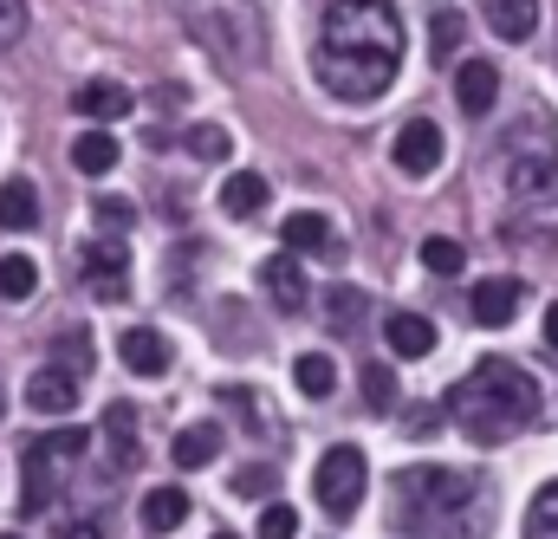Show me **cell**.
Here are the masks:
<instances>
[{
    "label": "cell",
    "instance_id": "obj_1",
    "mask_svg": "<svg viewBox=\"0 0 558 539\" xmlns=\"http://www.w3.org/2000/svg\"><path fill=\"white\" fill-rule=\"evenodd\" d=\"M312 65H318V79L344 105H371L377 92L397 85V65H403V13L390 0H331Z\"/></svg>",
    "mask_w": 558,
    "mask_h": 539
},
{
    "label": "cell",
    "instance_id": "obj_2",
    "mask_svg": "<svg viewBox=\"0 0 558 539\" xmlns=\"http://www.w3.org/2000/svg\"><path fill=\"white\" fill-rule=\"evenodd\" d=\"M448 416H454V429H461L468 442L494 448V442L520 435V429L539 416V384H533L520 364H507V358H481V364L448 391Z\"/></svg>",
    "mask_w": 558,
    "mask_h": 539
},
{
    "label": "cell",
    "instance_id": "obj_3",
    "mask_svg": "<svg viewBox=\"0 0 558 539\" xmlns=\"http://www.w3.org/2000/svg\"><path fill=\"white\" fill-rule=\"evenodd\" d=\"M397 488H416V494L435 501V507L416 514L422 527H435V534H454V514H468V507L481 501V481H474V475H454V468H410Z\"/></svg>",
    "mask_w": 558,
    "mask_h": 539
},
{
    "label": "cell",
    "instance_id": "obj_4",
    "mask_svg": "<svg viewBox=\"0 0 558 539\" xmlns=\"http://www.w3.org/2000/svg\"><path fill=\"white\" fill-rule=\"evenodd\" d=\"M364 481H371V468H364V448H351V442H338V448L318 462V475H312L318 507H325L331 520H351V514L364 507Z\"/></svg>",
    "mask_w": 558,
    "mask_h": 539
},
{
    "label": "cell",
    "instance_id": "obj_5",
    "mask_svg": "<svg viewBox=\"0 0 558 539\" xmlns=\"http://www.w3.org/2000/svg\"><path fill=\"white\" fill-rule=\"evenodd\" d=\"M78 273H85V292L92 299H124V286H131V248L118 235H98L78 254Z\"/></svg>",
    "mask_w": 558,
    "mask_h": 539
},
{
    "label": "cell",
    "instance_id": "obj_6",
    "mask_svg": "<svg viewBox=\"0 0 558 539\" xmlns=\"http://www.w3.org/2000/svg\"><path fill=\"white\" fill-rule=\"evenodd\" d=\"M279 241H286V254H318V261H344V241H338V235H331V221H325V215H312V208L286 215V221H279Z\"/></svg>",
    "mask_w": 558,
    "mask_h": 539
},
{
    "label": "cell",
    "instance_id": "obj_7",
    "mask_svg": "<svg viewBox=\"0 0 558 539\" xmlns=\"http://www.w3.org/2000/svg\"><path fill=\"white\" fill-rule=\"evenodd\" d=\"M520 299H526V286H520V279H481V286L468 292V312H474V325L500 332V325H513V319H520Z\"/></svg>",
    "mask_w": 558,
    "mask_h": 539
},
{
    "label": "cell",
    "instance_id": "obj_8",
    "mask_svg": "<svg viewBox=\"0 0 558 539\" xmlns=\"http://www.w3.org/2000/svg\"><path fill=\"white\" fill-rule=\"evenodd\" d=\"M390 156H397V169L403 176H435V163H441V131L428 124V118H410L397 143H390Z\"/></svg>",
    "mask_w": 558,
    "mask_h": 539
},
{
    "label": "cell",
    "instance_id": "obj_9",
    "mask_svg": "<svg viewBox=\"0 0 558 539\" xmlns=\"http://www.w3.org/2000/svg\"><path fill=\"white\" fill-rule=\"evenodd\" d=\"M494 98H500V72H494L487 59H468V65L454 72V105H461L468 118H487Z\"/></svg>",
    "mask_w": 558,
    "mask_h": 539
},
{
    "label": "cell",
    "instance_id": "obj_10",
    "mask_svg": "<svg viewBox=\"0 0 558 539\" xmlns=\"http://www.w3.org/2000/svg\"><path fill=\"white\" fill-rule=\"evenodd\" d=\"M118 358H124L131 378H162V371H169V345H162L149 325H131V332L118 338Z\"/></svg>",
    "mask_w": 558,
    "mask_h": 539
},
{
    "label": "cell",
    "instance_id": "obj_11",
    "mask_svg": "<svg viewBox=\"0 0 558 539\" xmlns=\"http://www.w3.org/2000/svg\"><path fill=\"white\" fill-rule=\"evenodd\" d=\"M513 195H520V202H558V156L553 149L513 163Z\"/></svg>",
    "mask_w": 558,
    "mask_h": 539
},
{
    "label": "cell",
    "instance_id": "obj_12",
    "mask_svg": "<svg viewBox=\"0 0 558 539\" xmlns=\"http://www.w3.org/2000/svg\"><path fill=\"white\" fill-rule=\"evenodd\" d=\"M26 404L39 409V416H72V404H78V378L72 371H39L33 384H26Z\"/></svg>",
    "mask_w": 558,
    "mask_h": 539
},
{
    "label": "cell",
    "instance_id": "obj_13",
    "mask_svg": "<svg viewBox=\"0 0 558 539\" xmlns=\"http://www.w3.org/2000/svg\"><path fill=\"white\" fill-rule=\"evenodd\" d=\"M260 286H267V299H274L279 312H299V306H305V273H299L292 254H274V261L260 267Z\"/></svg>",
    "mask_w": 558,
    "mask_h": 539
},
{
    "label": "cell",
    "instance_id": "obj_14",
    "mask_svg": "<svg viewBox=\"0 0 558 539\" xmlns=\"http://www.w3.org/2000/svg\"><path fill=\"white\" fill-rule=\"evenodd\" d=\"M72 111H78V118H124V111H131V92H124L118 79H92V85L72 92Z\"/></svg>",
    "mask_w": 558,
    "mask_h": 539
},
{
    "label": "cell",
    "instance_id": "obj_15",
    "mask_svg": "<svg viewBox=\"0 0 558 539\" xmlns=\"http://www.w3.org/2000/svg\"><path fill=\"white\" fill-rule=\"evenodd\" d=\"M33 221H39V189H33L26 176L0 182V228H7V235H26Z\"/></svg>",
    "mask_w": 558,
    "mask_h": 539
},
{
    "label": "cell",
    "instance_id": "obj_16",
    "mask_svg": "<svg viewBox=\"0 0 558 539\" xmlns=\"http://www.w3.org/2000/svg\"><path fill=\"white\" fill-rule=\"evenodd\" d=\"M487 26L520 46V39L539 33V0H487Z\"/></svg>",
    "mask_w": 558,
    "mask_h": 539
},
{
    "label": "cell",
    "instance_id": "obj_17",
    "mask_svg": "<svg viewBox=\"0 0 558 539\" xmlns=\"http://www.w3.org/2000/svg\"><path fill=\"white\" fill-rule=\"evenodd\" d=\"M137 514H143V534H175L189 520V494L182 488H149Z\"/></svg>",
    "mask_w": 558,
    "mask_h": 539
},
{
    "label": "cell",
    "instance_id": "obj_18",
    "mask_svg": "<svg viewBox=\"0 0 558 539\" xmlns=\"http://www.w3.org/2000/svg\"><path fill=\"white\" fill-rule=\"evenodd\" d=\"M221 208H228L234 221L260 215V208H267V176H254V169H234V176L221 182Z\"/></svg>",
    "mask_w": 558,
    "mask_h": 539
},
{
    "label": "cell",
    "instance_id": "obj_19",
    "mask_svg": "<svg viewBox=\"0 0 558 539\" xmlns=\"http://www.w3.org/2000/svg\"><path fill=\"white\" fill-rule=\"evenodd\" d=\"M384 338H390L397 358H428V351H435V325H428L422 312H397V319L384 325Z\"/></svg>",
    "mask_w": 558,
    "mask_h": 539
},
{
    "label": "cell",
    "instance_id": "obj_20",
    "mask_svg": "<svg viewBox=\"0 0 558 539\" xmlns=\"http://www.w3.org/2000/svg\"><path fill=\"white\" fill-rule=\"evenodd\" d=\"M364 312H371V292H364V286H331V292H325V325H331V332H357Z\"/></svg>",
    "mask_w": 558,
    "mask_h": 539
},
{
    "label": "cell",
    "instance_id": "obj_21",
    "mask_svg": "<svg viewBox=\"0 0 558 539\" xmlns=\"http://www.w3.org/2000/svg\"><path fill=\"white\" fill-rule=\"evenodd\" d=\"M20 481H26V501H20V507H26V514H46V507H52V462L39 455V442L20 455Z\"/></svg>",
    "mask_w": 558,
    "mask_h": 539
},
{
    "label": "cell",
    "instance_id": "obj_22",
    "mask_svg": "<svg viewBox=\"0 0 558 539\" xmlns=\"http://www.w3.org/2000/svg\"><path fill=\"white\" fill-rule=\"evenodd\" d=\"M72 169H78V176H111V169H118V136H105V131L78 136V143H72Z\"/></svg>",
    "mask_w": 558,
    "mask_h": 539
},
{
    "label": "cell",
    "instance_id": "obj_23",
    "mask_svg": "<svg viewBox=\"0 0 558 539\" xmlns=\"http://www.w3.org/2000/svg\"><path fill=\"white\" fill-rule=\"evenodd\" d=\"M215 448H221V429H208V422H195V429H182L175 435V468H208L215 462Z\"/></svg>",
    "mask_w": 558,
    "mask_h": 539
},
{
    "label": "cell",
    "instance_id": "obj_24",
    "mask_svg": "<svg viewBox=\"0 0 558 539\" xmlns=\"http://www.w3.org/2000/svg\"><path fill=\"white\" fill-rule=\"evenodd\" d=\"M39 292V267L26 261V254H7L0 261V299H13V306H26Z\"/></svg>",
    "mask_w": 558,
    "mask_h": 539
},
{
    "label": "cell",
    "instance_id": "obj_25",
    "mask_svg": "<svg viewBox=\"0 0 558 539\" xmlns=\"http://www.w3.org/2000/svg\"><path fill=\"white\" fill-rule=\"evenodd\" d=\"M105 435H111V462H118V468H137V416L124 404L105 416Z\"/></svg>",
    "mask_w": 558,
    "mask_h": 539
},
{
    "label": "cell",
    "instance_id": "obj_26",
    "mask_svg": "<svg viewBox=\"0 0 558 539\" xmlns=\"http://www.w3.org/2000/svg\"><path fill=\"white\" fill-rule=\"evenodd\" d=\"M85 448H92V429H78V422H72V429H52V435L39 442V455H46L52 468H65V462H78Z\"/></svg>",
    "mask_w": 558,
    "mask_h": 539
},
{
    "label": "cell",
    "instance_id": "obj_27",
    "mask_svg": "<svg viewBox=\"0 0 558 539\" xmlns=\"http://www.w3.org/2000/svg\"><path fill=\"white\" fill-rule=\"evenodd\" d=\"M461 33H468V20H461V13H435V20H428V52H435V65L461 52Z\"/></svg>",
    "mask_w": 558,
    "mask_h": 539
},
{
    "label": "cell",
    "instance_id": "obj_28",
    "mask_svg": "<svg viewBox=\"0 0 558 539\" xmlns=\"http://www.w3.org/2000/svg\"><path fill=\"white\" fill-rule=\"evenodd\" d=\"M292 378H299V391H305V397H331V384H338L331 358H318V351H305V358L292 364Z\"/></svg>",
    "mask_w": 558,
    "mask_h": 539
},
{
    "label": "cell",
    "instance_id": "obj_29",
    "mask_svg": "<svg viewBox=\"0 0 558 539\" xmlns=\"http://www.w3.org/2000/svg\"><path fill=\"white\" fill-rule=\"evenodd\" d=\"M422 267L428 273H461L468 267V248L448 241V235H428V241H422Z\"/></svg>",
    "mask_w": 558,
    "mask_h": 539
},
{
    "label": "cell",
    "instance_id": "obj_30",
    "mask_svg": "<svg viewBox=\"0 0 558 539\" xmlns=\"http://www.w3.org/2000/svg\"><path fill=\"white\" fill-rule=\"evenodd\" d=\"M364 404L377 409H397V371H384V364H364Z\"/></svg>",
    "mask_w": 558,
    "mask_h": 539
},
{
    "label": "cell",
    "instance_id": "obj_31",
    "mask_svg": "<svg viewBox=\"0 0 558 539\" xmlns=\"http://www.w3.org/2000/svg\"><path fill=\"white\" fill-rule=\"evenodd\" d=\"M92 215H98V235H131V228H137V208H131V202H118V195H98V208H92Z\"/></svg>",
    "mask_w": 558,
    "mask_h": 539
},
{
    "label": "cell",
    "instance_id": "obj_32",
    "mask_svg": "<svg viewBox=\"0 0 558 539\" xmlns=\"http://www.w3.org/2000/svg\"><path fill=\"white\" fill-rule=\"evenodd\" d=\"M228 149H234V136L221 131V124H195L189 131V156H202V163H221Z\"/></svg>",
    "mask_w": 558,
    "mask_h": 539
},
{
    "label": "cell",
    "instance_id": "obj_33",
    "mask_svg": "<svg viewBox=\"0 0 558 539\" xmlns=\"http://www.w3.org/2000/svg\"><path fill=\"white\" fill-rule=\"evenodd\" d=\"M526 539H558V481L533 501V520H526Z\"/></svg>",
    "mask_w": 558,
    "mask_h": 539
},
{
    "label": "cell",
    "instance_id": "obj_34",
    "mask_svg": "<svg viewBox=\"0 0 558 539\" xmlns=\"http://www.w3.org/2000/svg\"><path fill=\"white\" fill-rule=\"evenodd\" d=\"M59 371H72V378L92 371V338H85V332H65V338H59Z\"/></svg>",
    "mask_w": 558,
    "mask_h": 539
},
{
    "label": "cell",
    "instance_id": "obj_35",
    "mask_svg": "<svg viewBox=\"0 0 558 539\" xmlns=\"http://www.w3.org/2000/svg\"><path fill=\"white\" fill-rule=\"evenodd\" d=\"M260 539H299V514H292V507H267V514H260Z\"/></svg>",
    "mask_w": 558,
    "mask_h": 539
},
{
    "label": "cell",
    "instance_id": "obj_36",
    "mask_svg": "<svg viewBox=\"0 0 558 539\" xmlns=\"http://www.w3.org/2000/svg\"><path fill=\"white\" fill-rule=\"evenodd\" d=\"M26 33V0H0V52Z\"/></svg>",
    "mask_w": 558,
    "mask_h": 539
},
{
    "label": "cell",
    "instance_id": "obj_37",
    "mask_svg": "<svg viewBox=\"0 0 558 539\" xmlns=\"http://www.w3.org/2000/svg\"><path fill=\"white\" fill-rule=\"evenodd\" d=\"M234 494H274V468H241L234 475Z\"/></svg>",
    "mask_w": 558,
    "mask_h": 539
},
{
    "label": "cell",
    "instance_id": "obj_38",
    "mask_svg": "<svg viewBox=\"0 0 558 539\" xmlns=\"http://www.w3.org/2000/svg\"><path fill=\"white\" fill-rule=\"evenodd\" d=\"M546 345H553V351H558V299H553V306H546Z\"/></svg>",
    "mask_w": 558,
    "mask_h": 539
},
{
    "label": "cell",
    "instance_id": "obj_39",
    "mask_svg": "<svg viewBox=\"0 0 558 539\" xmlns=\"http://www.w3.org/2000/svg\"><path fill=\"white\" fill-rule=\"evenodd\" d=\"M215 539H234V534H215Z\"/></svg>",
    "mask_w": 558,
    "mask_h": 539
},
{
    "label": "cell",
    "instance_id": "obj_40",
    "mask_svg": "<svg viewBox=\"0 0 558 539\" xmlns=\"http://www.w3.org/2000/svg\"><path fill=\"white\" fill-rule=\"evenodd\" d=\"M0 539H20V534H0Z\"/></svg>",
    "mask_w": 558,
    "mask_h": 539
}]
</instances>
